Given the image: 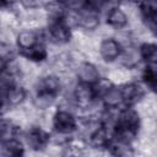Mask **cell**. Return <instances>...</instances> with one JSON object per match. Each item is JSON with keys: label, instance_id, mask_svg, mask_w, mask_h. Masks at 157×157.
I'll return each mask as SVG.
<instances>
[{"label": "cell", "instance_id": "6da1fadb", "mask_svg": "<svg viewBox=\"0 0 157 157\" xmlns=\"http://www.w3.org/2000/svg\"><path fill=\"white\" fill-rule=\"evenodd\" d=\"M70 103L77 110L82 112H98L93 108L99 103L92 85L75 82L70 90Z\"/></svg>", "mask_w": 157, "mask_h": 157}, {"label": "cell", "instance_id": "7a4b0ae2", "mask_svg": "<svg viewBox=\"0 0 157 157\" xmlns=\"http://www.w3.org/2000/svg\"><path fill=\"white\" fill-rule=\"evenodd\" d=\"M43 40L48 44L63 47L72 42L74 29L70 28L64 21H53L48 22L45 27L42 28Z\"/></svg>", "mask_w": 157, "mask_h": 157}, {"label": "cell", "instance_id": "3957f363", "mask_svg": "<svg viewBox=\"0 0 157 157\" xmlns=\"http://www.w3.org/2000/svg\"><path fill=\"white\" fill-rule=\"evenodd\" d=\"M77 114L74 113L69 107L59 105L52 114V128L53 131L75 135L77 130Z\"/></svg>", "mask_w": 157, "mask_h": 157}, {"label": "cell", "instance_id": "277c9868", "mask_svg": "<svg viewBox=\"0 0 157 157\" xmlns=\"http://www.w3.org/2000/svg\"><path fill=\"white\" fill-rule=\"evenodd\" d=\"M21 136L25 146L34 152L47 150L50 144V132L39 124H31L26 130H22Z\"/></svg>", "mask_w": 157, "mask_h": 157}, {"label": "cell", "instance_id": "5b68a950", "mask_svg": "<svg viewBox=\"0 0 157 157\" xmlns=\"http://www.w3.org/2000/svg\"><path fill=\"white\" fill-rule=\"evenodd\" d=\"M102 12L92 6H86L80 11H76V29H81L85 33L97 32L101 27Z\"/></svg>", "mask_w": 157, "mask_h": 157}, {"label": "cell", "instance_id": "8992f818", "mask_svg": "<svg viewBox=\"0 0 157 157\" xmlns=\"http://www.w3.org/2000/svg\"><path fill=\"white\" fill-rule=\"evenodd\" d=\"M33 91H42V92H49L55 96H61L64 92V78L63 76L48 71L36 77L33 81Z\"/></svg>", "mask_w": 157, "mask_h": 157}, {"label": "cell", "instance_id": "52a82bcc", "mask_svg": "<svg viewBox=\"0 0 157 157\" xmlns=\"http://www.w3.org/2000/svg\"><path fill=\"white\" fill-rule=\"evenodd\" d=\"M72 72L76 82L86 85H94L103 76L99 66L88 59H82L81 61H78L75 65Z\"/></svg>", "mask_w": 157, "mask_h": 157}, {"label": "cell", "instance_id": "ba28073f", "mask_svg": "<svg viewBox=\"0 0 157 157\" xmlns=\"http://www.w3.org/2000/svg\"><path fill=\"white\" fill-rule=\"evenodd\" d=\"M119 86L124 105L137 107V104L141 103L150 93L147 88L141 83V81H128Z\"/></svg>", "mask_w": 157, "mask_h": 157}, {"label": "cell", "instance_id": "9c48e42d", "mask_svg": "<svg viewBox=\"0 0 157 157\" xmlns=\"http://www.w3.org/2000/svg\"><path fill=\"white\" fill-rule=\"evenodd\" d=\"M123 50L121 44L115 39L114 36H105L97 44V54L104 64L117 63Z\"/></svg>", "mask_w": 157, "mask_h": 157}, {"label": "cell", "instance_id": "30bf717a", "mask_svg": "<svg viewBox=\"0 0 157 157\" xmlns=\"http://www.w3.org/2000/svg\"><path fill=\"white\" fill-rule=\"evenodd\" d=\"M39 42L43 40V34H42V28H32V27H26L22 29H18L15 34L13 43L20 52H25L38 44Z\"/></svg>", "mask_w": 157, "mask_h": 157}, {"label": "cell", "instance_id": "8fae6325", "mask_svg": "<svg viewBox=\"0 0 157 157\" xmlns=\"http://www.w3.org/2000/svg\"><path fill=\"white\" fill-rule=\"evenodd\" d=\"M2 97H4V103L5 107H7L9 109L11 108H17L23 105L27 99H28V90L23 83H13L11 86H9L4 92H2Z\"/></svg>", "mask_w": 157, "mask_h": 157}, {"label": "cell", "instance_id": "7c38bea8", "mask_svg": "<svg viewBox=\"0 0 157 157\" xmlns=\"http://www.w3.org/2000/svg\"><path fill=\"white\" fill-rule=\"evenodd\" d=\"M112 140V130L103 126L98 125L87 137H86V144L90 148L97 150V151H107L109 144Z\"/></svg>", "mask_w": 157, "mask_h": 157}, {"label": "cell", "instance_id": "4fadbf2b", "mask_svg": "<svg viewBox=\"0 0 157 157\" xmlns=\"http://www.w3.org/2000/svg\"><path fill=\"white\" fill-rule=\"evenodd\" d=\"M117 63L119 64V66L128 69L130 71L137 70L140 67V65L144 64L141 60L140 53H139V47L136 44L123 47V50H121Z\"/></svg>", "mask_w": 157, "mask_h": 157}, {"label": "cell", "instance_id": "5bb4252c", "mask_svg": "<svg viewBox=\"0 0 157 157\" xmlns=\"http://www.w3.org/2000/svg\"><path fill=\"white\" fill-rule=\"evenodd\" d=\"M104 23L113 31H120L129 27V16L123 6L109 9L104 12Z\"/></svg>", "mask_w": 157, "mask_h": 157}, {"label": "cell", "instance_id": "9a60e30c", "mask_svg": "<svg viewBox=\"0 0 157 157\" xmlns=\"http://www.w3.org/2000/svg\"><path fill=\"white\" fill-rule=\"evenodd\" d=\"M99 104L102 105V108L105 109H113L117 110L119 108H121L124 105L123 102V96H121V91H120V86L112 83L98 98Z\"/></svg>", "mask_w": 157, "mask_h": 157}, {"label": "cell", "instance_id": "2e32d148", "mask_svg": "<svg viewBox=\"0 0 157 157\" xmlns=\"http://www.w3.org/2000/svg\"><path fill=\"white\" fill-rule=\"evenodd\" d=\"M59 99V96H55L49 92H42V91H34L32 98H31V105L34 110L42 113V112H49L52 108L55 107L56 102Z\"/></svg>", "mask_w": 157, "mask_h": 157}, {"label": "cell", "instance_id": "e0dca14e", "mask_svg": "<svg viewBox=\"0 0 157 157\" xmlns=\"http://www.w3.org/2000/svg\"><path fill=\"white\" fill-rule=\"evenodd\" d=\"M18 55H21L22 58L27 59L28 61H31L36 65H40L49 60V49H48V45L45 42H39L31 49L20 52Z\"/></svg>", "mask_w": 157, "mask_h": 157}, {"label": "cell", "instance_id": "ac0fdd59", "mask_svg": "<svg viewBox=\"0 0 157 157\" xmlns=\"http://www.w3.org/2000/svg\"><path fill=\"white\" fill-rule=\"evenodd\" d=\"M43 11L47 17V23L53 21H63L66 12L69 11L61 0H49L44 6Z\"/></svg>", "mask_w": 157, "mask_h": 157}, {"label": "cell", "instance_id": "d6986e66", "mask_svg": "<svg viewBox=\"0 0 157 157\" xmlns=\"http://www.w3.org/2000/svg\"><path fill=\"white\" fill-rule=\"evenodd\" d=\"M141 83L150 93H153L157 86V64H144L140 72Z\"/></svg>", "mask_w": 157, "mask_h": 157}, {"label": "cell", "instance_id": "ffe728a7", "mask_svg": "<svg viewBox=\"0 0 157 157\" xmlns=\"http://www.w3.org/2000/svg\"><path fill=\"white\" fill-rule=\"evenodd\" d=\"M25 150H26V146L23 141L20 140V137H15V139H10L0 142V153L4 156L18 157L25 155Z\"/></svg>", "mask_w": 157, "mask_h": 157}, {"label": "cell", "instance_id": "44dd1931", "mask_svg": "<svg viewBox=\"0 0 157 157\" xmlns=\"http://www.w3.org/2000/svg\"><path fill=\"white\" fill-rule=\"evenodd\" d=\"M139 53L144 64H157V45L155 42L146 40L140 43Z\"/></svg>", "mask_w": 157, "mask_h": 157}, {"label": "cell", "instance_id": "7402d4cb", "mask_svg": "<svg viewBox=\"0 0 157 157\" xmlns=\"http://www.w3.org/2000/svg\"><path fill=\"white\" fill-rule=\"evenodd\" d=\"M18 55V50L12 42L0 40V61L2 64L9 63L10 60L15 59Z\"/></svg>", "mask_w": 157, "mask_h": 157}, {"label": "cell", "instance_id": "603a6c76", "mask_svg": "<svg viewBox=\"0 0 157 157\" xmlns=\"http://www.w3.org/2000/svg\"><path fill=\"white\" fill-rule=\"evenodd\" d=\"M49 0H17V4L23 10H33V9H42Z\"/></svg>", "mask_w": 157, "mask_h": 157}, {"label": "cell", "instance_id": "cb8c5ba5", "mask_svg": "<svg viewBox=\"0 0 157 157\" xmlns=\"http://www.w3.org/2000/svg\"><path fill=\"white\" fill-rule=\"evenodd\" d=\"M69 11H80L87 6V0H61Z\"/></svg>", "mask_w": 157, "mask_h": 157}, {"label": "cell", "instance_id": "d4e9b609", "mask_svg": "<svg viewBox=\"0 0 157 157\" xmlns=\"http://www.w3.org/2000/svg\"><path fill=\"white\" fill-rule=\"evenodd\" d=\"M105 1H107V0H87V5H88V6H92V7L97 9V10H99V11L102 12Z\"/></svg>", "mask_w": 157, "mask_h": 157}, {"label": "cell", "instance_id": "484cf974", "mask_svg": "<svg viewBox=\"0 0 157 157\" xmlns=\"http://www.w3.org/2000/svg\"><path fill=\"white\" fill-rule=\"evenodd\" d=\"M17 0H0V10H7L15 7Z\"/></svg>", "mask_w": 157, "mask_h": 157}, {"label": "cell", "instance_id": "4316f807", "mask_svg": "<svg viewBox=\"0 0 157 157\" xmlns=\"http://www.w3.org/2000/svg\"><path fill=\"white\" fill-rule=\"evenodd\" d=\"M4 108H5V103H4V97L0 93V114L4 113Z\"/></svg>", "mask_w": 157, "mask_h": 157}]
</instances>
